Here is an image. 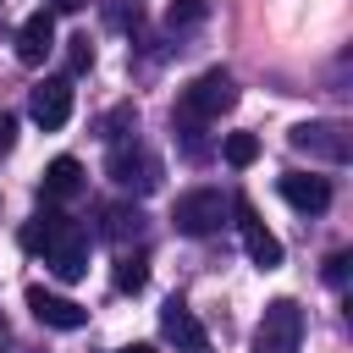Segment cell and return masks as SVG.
<instances>
[{
	"instance_id": "obj_1",
	"label": "cell",
	"mask_w": 353,
	"mask_h": 353,
	"mask_svg": "<svg viewBox=\"0 0 353 353\" xmlns=\"http://www.w3.org/2000/svg\"><path fill=\"white\" fill-rule=\"evenodd\" d=\"M22 248L39 254L61 281H83V276H88V226H77V221L61 215V210H39V215L22 226Z\"/></svg>"
},
{
	"instance_id": "obj_2",
	"label": "cell",
	"mask_w": 353,
	"mask_h": 353,
	"mask_svg": "<svg viewBox=\"0 0 353 353\" xmlns=\"http://www.w3.org/2000/svg\"><path fill=\"white\" fill-rule=\"evenodd\" d=\"M237 105V83H232V72H221V66H210V72H199L193 83H188V94H182V116H193V121H215V116H226Z\"/></svg>"
},
{
	"instance_id": "obj_3",
	"label": "cell",
	"mask_w": 353,
	"mask_h": 353,
	"mask_svg": "<svg viewBox=\"0 0 353 353\" xmlns=\"http://www.w3.org/2000/svg\"><path fill=\"white\" fill-rule=\"evenodd\" d=\"M287 143H292L298 154L320 160V165H347V160H353V138H347L342 121H298V127L287 132Z\"/></svg>"
},
{
	"instance_id": "obj_4",
	"label": "cell",
	"mask_w": 353,
	"mask_h": 353,
	"mask_svg": "<svg viewBox=\"0 0 353 353\" xmlns=\"http://www.w3.org/2000/svg\"><path fill=\"white\" fill-rule=\"evenodd\" d=\"M298 347H303V309L292 298L265 303L259 331H254V353H298Z\"/></svg>"
},
{
	"instance_id": "obj_5",
	"label": "cell",
	"mask_w": 353,
	"mask_h": 353,
	"mask_svg": "<svg viewBox=\"0 0 353 353\" xmlns=\"http://www.w3.org/2000/svg\"><path fill=\"white\" fill-rule=\"evenodd\" d=\"M226 215H232V204H226L221 188H193V193H182L176 210H171V221H176L182 237H210V232H221Z\"/></svg>"
},
{
	"instance_id": "obj_6",
	"label": "cell",
	"mask_w": 353,
	"mask_h": 353,
	"mask_svg": "<svg viewBox=\"0 0 353 353\" xmlns=\"http://www.w3.org/2000/svg\"><path fill=\"white\" fill-rule=\"evenodd\" d=\"M105 171H110V182L138 188V193L160 188V160H154L138 138H116V143H110V154H105Z\"/></svg>"
},
{
	"instance_id": "obj_7",
	"label": "cell",
	"mask_w": 353,
	"mask_h": 353,
	"mask_svg": "<svg viewBox=\"0 0 353 353\" xmlns=\"http://www.w3.org/2000/svg\"><path fill=\"white\" fill-rule=\"evenodd\" d=\"M226 204H232V215H237V232H243L248 259H254L259 270H276V265H281V237H276V232L259 221V210L248 204V193H232Z\"/></svg>"
},
{
	"instance_id": "obj_8",
	"label": "cell",
	"mask_w": 353,
	"mask_h": 353,
	"mask_svg": "<svg viewBox=\"0 0 353 353\" xmlns=\"http://www.w3.org/2000/svg\"><path fill=\"white\" fill-rule=\"evenodd\" d=\"M28 309H33V320L39 325H50V331H83L88 325V309L83 303H72V298H61V292H50V287H28Z\"/></svg>"
},
{
	"instance_id": "obj_9",
	"label": "cell",
	"mask_w": 353,
	"mask_h": 353,
	"mask_svg": "<svg viewBox=\"0 0 353 353\" xmlns=\"http://www.w3.org/2000/svg\"><path fill=\"white\" fill-rule=\"evenodd\" d=\"M160 336H165L176 353H210V331L199 325V314H193L182 298H171V303L160 309Z\"/></svg>"
},
{
	"instance_id": "obj_10",
	"label": "cell",
	"mask_w": 353,
	"mask_h": 353,
	"mask_svg": "<svg viewBox=\"0 0 353 353\" xmlns=\"http://www.w3.org/2000/svg\"><path fill=\"white\" fill-rule=\"evenodd\" d=\"M28 116H33L44 132L66 127V116H72V77H44V83L28 94Z\"/></svg>"
},
{
	"instance_id": "obj_11",
	"label": "cell",
	"mask_w": 353,
	"mask_h": 353,
	"mask_svg": "<svg viewBox=\"0 0 353 353\" xmlns=\"http://www.w3.org/2000/svg\"><path fill=\"white\" fill-rule=\"evenodd\" d=\"M50 50H55V11H33V17L17 28V61H22V66H39Z\"/></svg>"
},
{
	"instance_id": "obj_12",
	"label": "cell",
	"mask_w": 353,
	"mask_h": 353,
	"mask_svg": "<svg viewBox=\"0 0 353 353\" xmlns=\"http://www.w3.org/2000/svg\"><path fill=\"white\" fill-rule=\"evenodd\" d=\"M281 199H287L292 210H303V215H320V210L331 204V182H325V176H303V171H287V176H281Z\"/></svg>"
},
{
	"instance_id": "obj_13",
	"label": "cell",
	"mask_w": 353,
	"mask_h": 353,
	"mask_svg": "<svg viewBox=\"0 0 353 353\" xmlns=\"http://www.w3.org/2000/svg\"><path fill=\"white\" fill-rule=\"evenodd\" d=\"M39 193H44V199H77V193H83V165H77L72 154H55V160L44 165Z\"/></svg>"
},
{
	"instance_id": "obj_14",
	"label": "cell",
	"mask_w": 353,
	"mask_h": 353,
	"mask_svg": "<svg viewBox=\"0 0 353 353\" xmlns=\"http://www.w3.org/2000/svg\"><path fill=\"white\" fill-rule=\"evenodd\" d=\"M99 232H105L110 243L143 237V210H138V204H105V210H99Z\"/></svg>"
},
{
	"instance_id": "obj_15",
	"label": "cell",
	"mask_w": 353,
	"mask_h": 353,
	"mask_svg": "<svg viewBox=\"0 0 353 353\" xmlns=\"http://www.w3.org/2000/svg\"><path fill=\"white\" fill-rule=\"evenodd\" d=\"M171 127H176V138H182V154H188V160H204V154H210V143H204V121H193V116H182V110H176V116H171Z\"/></svg>"
},
{
	"instance_id": "obj_16",
	"label": "cell",
	"mask_w": 353,
	"mask_h": 353,
	"mask_svg": "<svg viewBox=\"0 0 353 353\" xmlns=\"http://www.w3.org/2000/svg\"><path fill=\"white\" fill-rule=\"evenodd\" d=\"M149 281V259L143 254H121L116 259V292H143Z\"/></svg>"
},
{
	"instance_id": "obj_17",
	"label": "cell",
	"mask_w": 353,
	"mask_h": 353,
	"mask_svg": "<svg viewBox=\"0 0 353 353\" xmlns=\"http://www.w3.org/2000/svg\"><path fill=\"white\" fill-rule=\"evenodd\" d=\"M221 154H226V165H254L259 160V138L254 132H226V143H221Z\"/></svg>"
},
{
	"instance_id": "obj_18",
	"label": "cell",
	"mask_w": 353,
	"mask_h": 353,
	"mask_svg": "<svg viewBox=\"0 0 353 353\" xmlns=\"http://www.w3.org/2000/svg\"><path fill=\"white\" fill-rule=\"evenodd\" d=\"M204 11H210L204 0H171L165 6V22L171 28H193V22H204Z\"/></svg>"
},
{
	"instance_id": "obj_19",
	"label": "cell",
	"mask_w": 353,
	"mask_h": 353,
	"mask_svg": "<svg viewBox=\"0 0 353 353\" xmlns=\"http://www.w3.org/2000/svg\"><path fill=\"white\" fill-rule=\"evenodd\" d=\"M88 66H94V44H88V33H77L72 50H66V72L77 77V72H88Z\"/></svg>"
},
{
	"instance_id": "obj_20",
	"label": "cell",
	"mask_w": 353,
	"mask_h": 353,
	"mask_svg": "<svg viewBox=\"0 0 353 353\" xmlns=\"http://www.w3.org/2000/svg\"><path fill=\"white\" fill-rule=\"evenodd\" d=\"M325 281H331V287L347 281V254H331V259H325Z\"/></svg>"
},
{
	"instance_id": "obj_21",
	"label": "cell",
	"mask_w": 353,
	"mask_h": 353,
	"mask_svg": "<svg viewBox=\"0 0 353 353\" xmlns=\"http://www.w3.org/2000/svg\"><path fill=\"white\" fill-rule=\"evenodd\" d=\"M11 143H17V121H11V116H0V154H6Z\"/></svg>"
},
{
	"instance_id": "obj_22",
	"label": "cell",
	"mask_w": 353,
	"mask_h": 353,
	"mask_svg": "<svg viewBox=\"0 0 353 353\" xmlns=\"http://www.w3.org/2000/svg\"><path fill=\"white\" fill-rule=\"evenodd\" d=\"M55 11H83V0H55Z\"/></svg>"
},
{
	"instance_id": "obj_23",
	"label": "cell",
	"mask_w": 353,
	"mask_h": 353,
	"mask_svg": "<svg viewBox=\"0 0 353 353\" xmlns=\"http://www.w3.org/2000/svg\"><path fill=\"white\" fill-rule=\"evenodd\" d=\"M121 353H154V347H149V342H127Z\"/></svg>"
},
{
	"instance_id": "obj_24",
	"label": "cell",
	"mask_w": 353,
	"mask_h": 353,
	"mask_svg": "<svg viewBox=\"0 0 353 353\" xmlns=\"http://www.w3.org/2000/svg\"><path fill=\"white\" fill-rule=\"evenodd\" d=\"M0 347H11V325L6 320H0Z\"/></svg>"
},
{
	"instance_id": "obj_25",
	"label": "cell",
	"mask_w": 353,
	"mask_h": 353,
	"mask_svg": "<svg viewBox=\"0 0 353 353\" xmlns=\"http://www.w3.org/2000/svg\"><path fill=\"white\" fill-rule=\"evenodd\" d=\"M0 6H6V0H0Z\"/></svg>"
}]
</instances>
